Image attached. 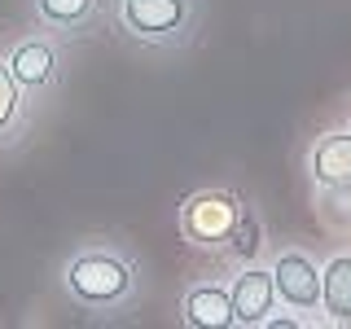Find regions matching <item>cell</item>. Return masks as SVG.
<instances>
[{
    "mask_svg": "<svg viewBox=\"0 0 351 329\" xmlns=\"http://www.w3.org/2000/svg\"><path fill=\"white\" fill-rule=\"evenodd\" d=\"M22 101H27L22 84L14 80L9 62H0V141H5L9 132L18 127V119H22Z\"/></svg>",
    "mask_w": 351,
    "mask_h": 329,
    "instance_id": "obj_11",
    "label": "cell"
},
{
    "mask_svg": "<svg viewBox=\"0 0 351 329\" xmlns=\"http://www.w3.org/2000/svg\"><path fill=\"white\" fill-rule=\"evenodd\" d=\"M119 22L132 40L176 44L193 22V0H119Z\"/></svg>",
    "mask_w": 351,
    "mask_h": 329,
    "instance_id": "obj_3",
    "label": "cell"
},
{
    "mask_svg": "<svg viewBox=\"0 0 351 329\" xmlns=\"http://www.w3.org/2000/svg\"><path fill=\"white\" fill-rule=\"evenodd\" d=\"M241 202L237 193L228 189H202V193H189L180 202V233L189 246H202V250H215V246H228L241 224Z\"/></svg>",
    "mask_w": 351,
    "mask_h": 329,
    "instance_id": "obj_2",
    "label": "cell"
},
{
    "mask_svg": "<svg viewBox=\"0 0 351 329\" xmlns=\"http://www.w3.org/2000/svg\"><path fill=\"white\" fill-rule=\"evenodd\" d=\"M62 285L84 307H119L136 290V268L114 250H80L62 272Z\"/></svg>",
    "mask_w": 351,
    "mask_h": 329,
    "instance_id": "obj_1",
    "label": "cell"
},
{
    "mask_svg": "<svg viewBox=\"0 0 351 329\" xmlns=\"http://www.w3.org/2000/svg\"><path fill=\"white\" fill-rule=\"evenodd\" d=\"M93 14H97V0H36V18L44 27H58V31L84 27Z\"/></svg>",
    "mask_w": 351,
    "mask_h": 329,
    "instance_id": "obj_10",
    "label": "cell"
},
{
    "mask_svg": "<svg viewBox=\"0 0 351 329\" xmlns=\"http://www.w3.org/2000/svg\"><path fill=\"white\" fill-rule=\"evenodd\" d=\"M321 307L329 321H351V255H334L321 268Z\"/></svg>",
    "mask_w": 351,
    "mask_h": 329,
    "instance_id": "obj_9",
    "label": "cell"
},
{
    "mask_svg": "<svg viewBox=\"0 0 351 329\" xmlns=\"http://www.w3.org/2000/svg\"><path fill=\"white\" fill-rule=\"evenodd\" d=\"M5 62H9V71H14V80L22 84V93H44V88L58 80V66H62L58 49L40 36L14 44V53H9Z\"/></svg>",
    "mask_w": 351,
    "mask_h": 329,
    "instance_id": "obj_7",
    "label": "cell"
},
{
    "mask_svg": "<svg viewBox=\"0 0 351 329\" xmlns=\"http://www.w3.org/2000/svg\"><path fill=\"white\" fill-rule=\"evenodd\" d=\"M307 171L321 189H351V132H325L307 149Z\"/></svg>",
    "mask_w": 351,
    "mask_h": 329,
    "instance_id": "obj_6",
    "label": "cell"
},
{
    "mask_svg": "<svg viewBox=\"0 0 351 329\" xmlns=\"http://www.w3.org/2000/svg\"><path fill=\"white\" fill-rule=\"evenodd\" d=\"M184 321L197 329H228L233 325V294L224 285H193L180 303Z\"/></svg>",
    "mask_w": 351,
    "mask_h": 329,
    "instance_id": "obj_8",
    "label": "cell"
},
{
    "mask_svg": "<svg viewBox=\"0 0 351 329\" xmlns=\"http://www.w3.org/2000/svg\"><path fill=\"white\" fill-rule=\"evenodd\" d=\"M272 281H277V299L290 307V312H316V307H321V268H316L303 250L277 255Z\"/></svg>",
    "mask_w": 351,
    "mask_h": 329,
    "instance_id": "obj_4",
    "label": "cell"
},
{
    "mask_svg": "<svg viewBox=\"0 0 351 329\" xmlns=\"http://www.w3.org/2000/svg\"><path fill=\"white\" fill-rule=\"evenodd\" d=\"M268 329H294V325H303L299 316H268V321H263Z\"/></svg>",
    "mask_w": 351,
    "mask_h": 329,
    "instance_id": "obj_13",
    "label": "cell"
},
{
    "mask_svg": "<svg viewBox=\"0 0 351 329\" xmlns=\"http://www.w3.org/2000/svg\"><path fill=\"white\" fill-rule=\"evenodd\" d=\"M233 255H241V259H250L259 250V219H250V215H241V224H237V233H233Z\"/></svg>",
    "mask_w": 351,
    "mask_h": 329,
    "instance_id": "obj_12",
    "label": "cell"
},
{
    "mask_svg": "<svg viewBox=\"0 0 351 329\" xmlns=\"http://www.w3.org/2000/svg\"><path fill=\"white\" fill-rule=\"evenodd\" d=\"M233 321L237 325H263L277 312V281L272 268H241L233 277Z\"/></svg>",
    "mask_w": 351,
    "mask_h": 329,
    "instance_id": "obj_5",
    "label": "cell"
}]
</instances>
